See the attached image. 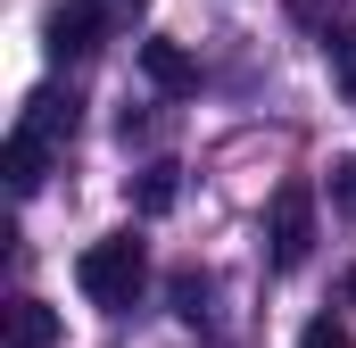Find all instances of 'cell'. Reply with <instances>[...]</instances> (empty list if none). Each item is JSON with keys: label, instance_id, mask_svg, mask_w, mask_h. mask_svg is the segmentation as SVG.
I'll return each mask as SVG.
<instances>
[{"label": "cell", "instance_id": "obj_1", "mask_svg": "<svg viewBox=\"0 0 356 348\" xmlns=\"http://www.w3.org/2000/svg\"><path fill=\"white\" fill-rule=\"evenodd\" d=\"M141 241L124 232V241H91L83 258H75V282H83L91 307H133V290H141Z\"/></svg>", "mask_w": 356, "mask_h": 348}, {"label": "cell", "instance_id": "obj_2", "mask_svg": "<svg viewBox=\"0 0 356 348\" xmlns=\"http://www.w3.org/2000/svg\"><path fill=\"white\" fill-rule=\"evenodd\" d=\"M266 241H273V265H307L315 258V191H307V182H282V191H273Z\"/></svg>", "mask_w": 356, "mask_h": 348}, {"label": "cell", "instance_id": "obj_3", "mask_svg": "<svg viewBox=\"0 0 356 348\" xmlns=\"http://www.w3.org/2000/svg\"><path fill=\"white\" fill-rule=\"evenodd\" d=\"M99 33H108V8H99V0L50 8V58H83V50H99Z\"/></svg>", "mask_w": 356, "mask_h": 348}, {"label": "cell", "instance_id": "obj_4", "mask_svg": "<svg viewBox=\"0 0 356 348\" xmlns=\"http://www.w3.org/2000/svg\"><path fill=\"white\" fill-rule=\"evenodd\" d=\"M0 166H8V191H17V199H33V191H42V174H50V141L17 125V133H8V158H0Z\"/></svg>", "mask_w": 356, "mask_h": 348}, {"label": "cell", "instance_id": "obj_5", "mask_svg": "<svg viewBox=\"0 0 356 348\" xmlns=\"http://www.w3.org/2000/svg\"><path fill=\"white\" fill-rule=\"evenodd\" d=\"M141 75H149V84L158 91H199V67H191V50H182V42H141Z\"/></svg>", "mask_w": 356, "mask_h": 348}, {"label": "cell", "instance_id": "obj_6", "mask_svg": "<svg viewBox=\"0 0 356 348\" xmlns=\"http://www.w3.org/2000/svg\"><path fill=\"white\" fill-rule=\"evenodd\" d=\"M58 340V315L42 299H8V348H50Z\"/></svg>", "mask_w": 356, "mask_h": 348}, {"label": "cell", "instance_id": "obj_7", "mask_svg": "<svg viewBox=\"0 0 356 348\" xmlns=\"http://www.w3.org/2000/svg\"><path fill=\"white\" fill-rule=\"evenodd\" d=\"M175 191H182L175 166H149L141 182H133V207H141V216H166V207H175Z\"/></svg>", "mask_w": 356, "mask_h": 348}, {"label": "cell", "instance_id": "obj_8", "mask_svg": "<svg viewBox=\"0 0 356 348\" xmlns=\"http://www.w3.org/2000/svg\"><path fill=\"white\" fill-rule=\"evenodd\" d=\"M298 348H356V332L340 324V315H315V324L298 332Z\"/></svg>", "mask_w": 356, "mask_h": 348}, {"label": "cell", "instance_id": "obj_9", "mask_svg": "<svg viewBox=\"0 0 356 348\" xmlns=\"http://www.w3.org/2000/svg\"><path fill=\"white\" fill-rule=\"evenodd\" d=\"M332 207H348V216H356V158L332 166Z\"/></svg>", "mask_w": 356, "mask_h": 348}, {"label": "cell", "instance_id": "obj_10", "mask_svg": "<svg viewBox=\"0 0 356 348\" xmlns=\"http://www.w3.org/2000/svg\"><path fill=\"white\" fill-rule=\"evenodd\" d=\"M340 75H348V84H356V50H348V58H340Z\"/></svg>", "mask_w": 356, "mask_h": 348}]
</instances>
